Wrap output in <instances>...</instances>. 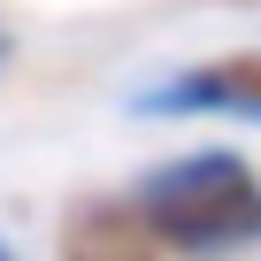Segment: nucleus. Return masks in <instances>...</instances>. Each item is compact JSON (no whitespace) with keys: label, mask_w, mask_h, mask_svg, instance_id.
Here are the masks:
<instances>
[{"label":"nucleus","mask_w":261,"mask_h":261,"mask_svg":"<svg viewBox=\"0 0 261 261\" xmlns=\"http://www.w3.org/2000/svg\"><path fill=\"white\" fill-rule=\"evenodd\" d=\"M54 261H169L139 207H130L123 192H85L77 207H62V230H54Z\"/></svg>","instance_id":"nucleus-3"},{"label":"nucleus","mask_w":261,"mask_h":261,"mask_svg":"<svg viewBox=\"0 0 261 261\" xmlns=\"http://www.w3.org/2000/svg\"><path fill=\"white\" fill-rule=\"evenodd\" d=\"M123 108L146 115V123H253L261 130V46L169 62L162 77H146Z\"/></svg>","instance_id":"nucleus-2"},{"label":"nucleus","mask_w":261,"mask_h":261,"mask_svg":"<svg viewBox=\"0 0 261 261\" xmlns=\"http://www.w3.org/2000/svg\"><path fill=\"white\" fill-rule=\"evenodd\" d=\"M0 261H16V253H8V238H0Z\"/></svg>","instance_id":"nucleus-5"},{"label":"nucleus","mask_w":261,"mask_h":261,"mask_svg":"<svg viewBox=\"0 0 261 261\" xmlns=\"http://www.w3.org/2000/svg\"><path fill=\"white\" fill-rule=\"evenodd\" d=\"M16 62V39H8V23H0V69H8Z\"/></svg>","instance_id":"nucleus-4"},{"label":"nucleus","mask_w":261,"mask_h":261,"mask_svg":"<svg viewBox=\"0 0 261 261\" xmlns=\"http://www.w3.org/2000/svg\"><path fill=\"white\" fill-rule=\"evenodd\" d=\"M146 238L169 261H246L261 253V162L238 146H185L123 185Z\"/></svg>","instance_id":"nucleus-1"}]
</instances>
